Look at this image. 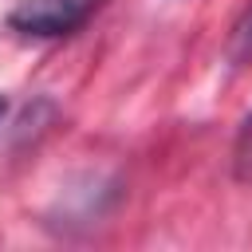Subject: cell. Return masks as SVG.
Here are the masks:
<instances>
[{
  "label": "cell",
  "mask_w": 252,
  "mask_h": 252,
  "mask_svg": "<svg viewBox=\"0 0 252 252\" xmlns=\"http://www.w3.org/2000/svg\"><path fill=\"white\" fill-rule=\"evenodd\" d=\"M102 0H20L8 12V28L28 39H59L79 32Z\"/></svg>",
  "instance_id": "6da1fadb"
},
{
  "label": "cell",
  "mask_w": 252,
  "mask_h": 252,
  "mask_svg": "<svg viewBox=\"0 0 252 252\" xmlns=\"http://www.w3.org/2000/svg\"><path fill=\"white\" fill-rule=\"evenodd\" d=\"M224 55H228V63H236V67H248V63H252V0L244 4V12L236 16V24H232V32H228Z\"/></svg>",
  "instance_id": "7a4b0ae2"
},
{
  "label": "cell",
  "mask_w": 252,
  "mask_h": 252,
  "mask_svg": "<svg viewBox=\"0 0 252 252\" xmlns=\"http://www.w3.org/2000/svg\"><path fill=\"white\" fill-rule=\"evenodd\" d=\"M232 173H236V181H252V114L236 130V142H232Z\"/></svg>",
  "instance_id": "3957f363"
},
{
  "label": "cell",
  "mask_w": 252,
  "mask_h": 252,
  "mask_svg": "<svg viewBox=\"0 0 252 252\" xmlns=\"http://www.w3.org/2000/svg\"><path fill=\"white\" fill-rule=\"evenodd\" d=\"M4 114H8V98L0 94V122H4Z\"/></svg>",
  "instance_id": "277c9868"
}]
</instances>
